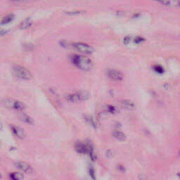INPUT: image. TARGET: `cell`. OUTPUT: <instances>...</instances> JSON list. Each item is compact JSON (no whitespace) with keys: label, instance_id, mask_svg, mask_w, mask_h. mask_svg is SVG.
Here are the masks:
<instances>
[{"label":"cell","instance_id":"1","mask_svg":"<svg viewBox=\"0 0 180 180\" xmlns=\"http://www.w3.org/2000/svg\"><path fill=\"white\" fill-rule=\"evenodd\" d=\"M73 63L78 68L84 71H89L93 66L92 61L85 56L73 55L71 58Z\"/></svg>","mask_w":180,"mask_h":180},{"label":"cell","instance_id":"2","mask_svg":"<svg viewBox=\"0 0 180 180\" xmlns=\"http://www.w3.org/2000/svg\"><path fill=\"white\" fill-rule=\"evenodd\" d=\"M13 73L15 77L21 80H30L32 79L33 75L28 69L19 65H15L13 67Z\"/></svg>","mask_w":180,"mask_h":180},{"label":"cell","instance_id":"3","mask_svg":"<svg viewBox=\"0 0 180 180\" xmlns=\"http://www.w3.org/2000/svg\"><path fill=\"white\" fill-rule=\"evenodd\" d=\"M1 104L5 108L9 109H13L18 112H23L26 108V106L22 102L19 101L14 100L13 99H4L1 102Z\"/></svg>","mask_w":180,"mask_h":180},{"label":"cell","instance_id":"4","mask_svg":"<svg viewBox=\"0 0 180 180\" xmlns=\"http://www.w3.org/2000/svg\"><path fill=\"white\" fill-rule=\"evenodd\" d=\"M89 98V94L87 91H77V92L72 93V94H68L66 95V99L68 101L76 103V102L82 101L88 99Z\"/></svg>","mask_w":180,"mask_h":180},{"label":"cell","instance_id":"5","mask_svg":"<svg viewBox=\"0 0 180 180\" xmlns=\"http://www.w3.org/2000/svg\"><path fill=\"white\" fill-rule=\"evenodd\" d=\"M73 47L78 50L79 52L87 54H91L94 52V49L89 45L81 42L73 43Z\"/></svg>","mask_w":180,"mask_h":180},{"label":"cell","instance_id":"6","mask_svg":"<svg viewBox=\"0 0 180 180\" xmlns=\"http://www.w3.org/2000/svg\"><path fill=\"white\" fill-rule=\"evenodd\" d=\"M15 166L18 169H19L21 171L27 174L33 173V168L31 167L30 164L25 161H17L15 163Z\"/></svg>","mask_w":180,"mask_h":180},{"label":"cell","instance_id":"7","mask_svg":"<svg viewBox=\"0 0 180 180\" xmlns=\"http://www.w3.org/2000/svg\"><path fill=\"white\" fill-rule=\"evenodd\" d=\"M75 149L79 153L87 154L89 153V145H88L87 143L84 144L82 142H77L75 145Z\"/></svg>","mask_w":180,"mask_h":180},{"label":"cell","instance_id":"8","mask_svg":"<svg viewBox=\"0 0 180 180\" xmlns=\"http://www.w3.org/2000/svg\"><path fill=\"white\" fill-rule=\"evenodd\" d=\"M11 130L13 134L16 136L17 138L20 139H24L26 137V132L24 130L20 127L15 126V125H11Z\"/></svg>","mask_w":180,"mask_h":180},{"label":"cell","instance_id":"9","mask_svg":"<svg viewBox=\"0 0 180 180\" xmlns=\"http://www.w3.org/2000/svg\"><path fill=\"white\" fill-rule=\"evenodd\" d=\"M107 74H108V76L110 78L115 80V81H121L123 78L122 73L118 71H116V70H109V71H108Z\"/></svg>","mask_w":180,"mask_h":180},{"label":"cell","instance_id":"10","mask_svg":"<svg viewBox=\"0 0 180 180\" xmlns=\"http://www.w3.org/2000/svg\"><path fill=\"white\" fill-rule=\"evenodd\" d=\"M163 5L173 7H180V0H156Z\"/></svg>","mask_w":180,"mask_h":180},{"label":"cell","instance_id":"11","mask_svg":"<svg viewBox=\"0 0 180 180\" xmlns=\"http://www.w3.org/2000/svg\"><path fill=\"white\" fill-rule=\"evenodd\" d=\"M32 25V21L30 18H26L25 20L21 21V23L18 25V27L21 30H25V29H27L28 28H30Z\"/></svg>","mask_w":180,"mask_h":180},{"label":"cell","instance_id":"12","mask_svg":"<svg viewBox=\"0 0 180 180\" xmlns=\"http://www.w3.org/2000/svg\"><path fill=\"white\" fill-rule=\"evenodd\" d=\"M120 105L122 107V108H125V109H128V110H132L134 109L135 105L133 102H132L131 101L129 100H122L120 101Z\"/></svg>","mask_w":180,"mask_h":180},{"label":"cell","instance_id":"13","mask_svg":"<svg viewBox=\"0 0 180 180\" xmlns=\"http://www.w3.org/2000/svg\"><path fill=\"white\" fill-rule=\"evenodd\" d=\"M20 120L23 121V122L26 124H28V125H32L34 123V120L30 116H28V115L25 114V113H21L19 116Z\"/></svg>","mask_w":180,"mask_h":180},{"label":"cell","instance_id":"14","mask_svg":"<svg viewBox=\"0 0 180 180\" xmlns=\"http://www.w3.org/2000/svg\"><path fill=\"white\" fill-rule=\"evenodd\" d=\"M14 18H15L14 14H13V13H9V14L5 15V16L2 18V20H1V23H1V25L8 24V23L12 22V21L14 20Z\"/></svg>","mask_w":180,"mask_h":180},{"label":"cell","instance_id":"15","mask_svg":"<svg viewBox=\"0 0 180 180\" xmlns=\"http://www.w3.org/2000/svg\"><path fill=\"white\" fill-rule=\"evenodd\" d=\"M113 137L116 138L118 140L120 141V142H123L126 139V135L124 134L123 132L120 131H114L113 132Z\"/></svg>","mask_w":180,"mask_h":180},{"label":"cell","instance_id":"16","mask_svg":"<svg viewBox=\"0 0 180 180\" xmlns=\"http://www.w3.org/2000/svg\"><path fill=\"white\" fill-rule=\"evenodd\" d=\"M10 179L11 180H23L24 176L22 173L14 172L10 174Z\"/></svg>","mask_w":180,"mask_h":180},{"label":"cell","instance_id":"17","mask_svg":"<svg viewBox=\"0 0 180 180\" xmlns=\"http://www.w3.org/2000/svg\"><path fill=\"white\" fill-rule=\"evenodd\" d=\"M85 120L87 121V122H88L91 126H92L93 128H97V123H96L95 121L94 120V119H93L91 116H85Z\"/></svg>","mask_w":180,"mask_h":180},{"label":"cell","instance_id":"18","mask_svg":"<svg viewBox=\"0 0 180 180\" xmlns=\"http://www.w3.org/2000/svg\"><path fill=\"white\" fill-rule=\"evenodd\" d=\"M153 69L156 72L158 73H163L164 72H165V71H164L163 68L162 67V66H159V65H156V66H154L153 67Z\"/></svg>","mask_w":180,"mask_h":180},{"label":"cell","instance_id":"19","mask_svg":"<svg viewBox=\"0 0 180 180\" xmlns=\"http://www.w3.org/2000/svg\"><path fill=\"white\" fill-rule=\"evenodd\" d=\"M60 44L62 46H63V47H65V48L73 47V43H71L67 41H61V42H60Z\"/></svg>","mask_w":180,"mask_h":180},{"label":"cell","instance_id":"20","mask_svg":"<svg viewBox=\"0 0 180 180\" xmlns=\"http://www.w3.org/2000/svg\"><path fill=\"white\" fill-rule=\"evenodd\" d=\"M107 111H108V113H111L112 114H115L118 112V110L116 107L113 106V105H108L107 107Z\"/></svg>","mask_w":180,"mask_h":180},{"label":"cell","instance_id":"21","mask_svg":"<svg viewBox=\"0 0 180 180\" xmlns=\"http://www.w3.org/2000/svg\"><path fill=\"white\" fill-rule=\"evenodd\" d=\"M83 13H85V11H68V12H65L66 15H80L83 14Z\"/></svg>","mask_w":180,"mask_h":180},{"label":"cell","instance_id":"22","mask_svg":"<svg viewBox=\"0 0 180 180\" xmlns=\"http://www.w3.org/2000/svg\"><path fill=\"white\" fill-rule=\"evenodd\" d=\"M89 173L90 176H91V179H93L94 180H96V177H95V173H94V170L92 167H89Z\"/></svg>","mask_w":180,"mask_h":180},{"label":"cell","instance_id":"23","mask_svg":"<svg viewBox=\"0 0 180 180\" xmlns=\"http://www.w3.org/2000/svg\"><path fill=\"white\" fill-rule=\"evenodd\" d=\"M144 41V39L142 38V37H136V38L134 40V43H136V44H139V43L143 42Z\"/></svg>","mask_w":180,"mask_h":180},{"label":"cell","instance_id":"24","mask_svg":"<svg viewBox=\"0 0 180 180\" xmlns=\"http://www.w3.org/2000/svg\"><path fill=\"white\" fill-rule=\"evenodd\" d=\"M9 32V30H6V29H3V28H0V35H4Z\"/></svg>","mask_w":180,"mask_h":180},{"label":"cell","instance_id":"25","mask_svg":"<svg viewBox=\"0 0 180 180\" xmlns=\"http://www.w3.org/2000/svg\"><path fill=\"white\" fill-rule=\"evenodd\" d=\"M13 2H26V1H30L32 0H11Z\"/></svg>","mask_w":180,"mask_h":180},{"label":"cell","instance_id":"26","mask_svg":"<svg viewBox=\"0 0 180 180\" xmlns=\"http://www.w3.org/2000/svg\"><path fill=\"white\" fill-rule=\"evenodd\" d=\"M130 40H131V38H130L129 36H126L125 38V39H124V42H125V44H126V43H129Z\"/></svg>","mask_w":180,"mask_h":180},{"label":"cell","instance_id":"27","mask_svg":"<svg viewBox=\"0 0 180 180\" xmlns=\"http://www.w3.org/2000/svg\"><path fill=\"white\" fill-rule=\"evenodd\" d=\"M106 156L108 157H111V156H113V152L111 150H107Z\"/></svg>","mask_w":180,"mask_h":180},{"label":"cell","instance_id":"28","mask_svg":"<svg viewBox=\"0 0 180 180\" xmlns=\"http://www.w3.org/2000/svg\"><path fill=\"white\" fill-rule=\"evenodd\" d=\"M118 170L121 172H125V167H124L122 165H118Z\"/></svg>","mask_w":180,"mask_h":180},{"label":"cell","instance_id":"29","mask_svg":"<svg viewBox=\"0 0 180 180\" xmlns=\"http://www.w3.org/2000/svg\"><path fill=\"white\" fill-rule=\"evenodd\" d=\"M139 179L140 180H146V177L144 176V175H139Z\"/></svg>","mask_w":180,"mask_h":180},{"label":"cell","instance_id":"30","mask_svg":"<svg viewBox=\"0 0 180 180\" xmlns=\"http://www.w3.org/2000/svg\"><path fill=\"white\" fill-rule=\"evenodd\" d=\"M3 129V125L2 123H1V122H0V130H2Z\"/></svg>","mask_w":180,"mask_h":180},{"label":"cell","instance_id":"31","mask_svg":"<svg viewBox=\"0 0 180 180\" xmlns=\"http://www.w3.org/2000/svg\"><path fill=\"white\" fill-rule=\"evenodd\" d=\"M177 176H178V177H179V179H180V172H179V173H178V174H177Z\"/></svg>","mask_w":180,"mask_h":180},{"label":"cell","instance_id":"32","mask_svg":"<svg viewBox=\"0 0 180 180\" xmlns=\"http://www.w3.org/2000/svg\"><path fill=\"white\" fill-rule=\"evenodd\" d=\"M179 156L180 157V150H179Z\"/></svg>","mask_w":180,"mask_h":180},{"label":"cell","instance_id":"33","mask_svg":"<svg viewBox=\"0 0 180 180\" xmlns=\"http://www.w3.org/2000/svg\"><path fill=\"white\" fill-rule=\"evenodd\" d=\"M32 180H39V179H32Z\"/></svg>","mask_w":180,"mask_h":180}]
</instances>
